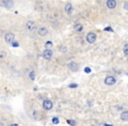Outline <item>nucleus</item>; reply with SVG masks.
<instances>
[{
    "instance_id": "obj_1",
    "label": "nucleus",
    "mask_w": 128,
    "mask_h": 126,
    "mask_svg": "<svg viewBox=\"0 0 128 126\" xmlns=\"http://www.w3.org/2000/svg\"><path fill=\"white\" fill-rule=\"evenodd\" d=\"M96 33H94V32H89V33L87 34V36H86L87 41L90 44L94 43V42L96 41Z\"/></svg>"
},
{
    "instance_id": "obj_2",
    "label": "nucleus",
    "mask_w": 128,
    "mask_h": 126,
    "mask_svg": "<svg viewBox=\"0 0 128 126\" xmlns=\"http://www.w3.org/2000/svg\"><path fill=\"white\" fill-rule=\"evenodd\" d=\"M5 41H6L7 43L12 44L14 41V39H15V36H14V34L12 33V32H7L5 36Z\"/></svg>"
},
{
    "instance_id": "obj_3",
    "label": "nucleus",
    "mask_w": 128,
    "mask_h": 126,
    "mask_svg": "<svg viewBox=\"0 0 128 126\" xmlns=\"http://www.w3.org/2000/svg\"><path fill=\"white\" fill-rule=\"evenodd\" d=\"M104 83L108 86H111V85H113L116 83V79L113 77V76H107L104 80Z\"/></svg>"
},
{
    "instance_id": "obj_4",
    "label": "nucleus",
    "mask_w": 128,
    "mask_h": 126,
    "mask_svg": "<svg viewBox=\"0 0 128 126\" xmlns=\"http://www.w3.org/2000/svg\"><path fill=\"white\" fill-rule=\"evenodd\" d=\"M43 108L46 110H50L53 108V103L50 100H45L43 103Z\"/></svg>"
},
{
    "instance_id": "obj_5",
    "label": "nucleus",
    "mask_w": 128,
    "mask_h": 126,
    "mask_svg": "<svg viewBox=\"0 0 128 126\" xmlns=\"http://www.w3.org/2000/svg\"><path fill=\"white\" fill-rule=\"evenodd\" d=\"M52 55H53V52L50 50V49H47V50L44 51L43 53V58L46 59V60H50L52 58Z\"/></svg>"
},
{
    "instance_id": "obj_6",
    "label": "nucleus",
    "mask_w": 128,
    "mask_h": 126,
    "mask_svg": "<svg viewBox=\"0 0 128 126\" xmlns=\"http://www.w3.org/2000/svg\"><path fill=\"white\" fill-rule=\"evenodd\" d=\"M106 5H107L108 8H110V9H114L115 7H116L117 3H116L115 0H107Z\"/></svg>"
},
{
    "instance_id": "obj_7",
    "label": "nucleus",
    "mask_w": 128,
    "mask_h": 126,
    "mask_svg": "<svg viewBox=\"0 0 128 126\" xmlns=\"http://www.w3.org/2000/svg\"><path fill=\"white\" fill-rule=\"evenodd\" d=\"M35 27H36V25H35V23L33 21L30 20L26 23V28H27L28 30L32 31V30H33V29H35Z\"/></svg>"
},
{
    "instance_id": "obj_8",
    "label": "nucleus",
    "mask_w": 128,
    "mask_h": 126,
    "mask_svg": "<svg viewBox=\"0 0 128 126\" xmlns=\"http://www.w3.org/2000/svg\"><path fill=\"white\" fill-rule=\"evenodd\" d=\"M69 67L70 68V70H72V71H77L78 68H79V67H78L77 63H76V62H70L69 64Z\"/></svg>"
},
{
    "instance_id": "obj_9",
    "label": "nucleus",
    "mask_w": 128,
    "mask_h": 126,
    "mask_svg": "<svg viewBox=\"0 0 128 126\" xmlns=\"http://www.w3.org/2000/svg\"><path fill=\"white\" fill-rule=\"evenodd\" d=\"M3 5H5V7L8 8V9H11L13 6V2H12V0H5L3 2Z\"/></svg>"
},
{
    "instance_id": "obj_10",
    "label": "nucleus",
    "mask_w": 128,
    "mask_h": 126,
    "mask_svg": "<svg viewBox=\"0 0 128 126\" xmlns=\"http://www.w3.org/2000/svg\"><path fill=\"white\" fill-rule=\"evenodd\" d=\"M48 30H47L46 27H40L39 28V30H38V33H39L40 36H46L48 34Z\"/></svg>"
},
{
    "instance_id": "obj_11",
    "label": "nucleus",
    "mask_w": 128,
    "mask_h": 126,
    "mask_svg": "<svg viewBox=\"0 0 128 126\" xmlns=\"http://www.w3.org/2000/svg\"><path fill=\"white\" fill-rule=\"evenodd\" d=\"M120 118L123 121H128V111H123L120 115Z\"/></svg>"
},
{
    "instance_id": "obj_12",
    "label": "nucleus",
    "mask_w": 128,
    "mask_h": 126,
    "mask_svg": "<svg viewBox=\"0 0 128 126\" xmlns=\"http://www.w3.org/2000/svg\"><path fill=\"white\" fill-rule=\"evenodd\" d=\"M72 10H73V8H72L71 4H67V5H65V11H66V12L68 14H70L71 12H72Z\"/></svg>"
},
{
    "instance_id": "obj_13",
    "label": "nucleus",
    "mask_w": 128,
    "mask_h": 126,
    "mask_svg": "<svg viewBox=\"0 0 128 126\" xmlns=\"http://www.w3.org/2000/svg\"><path fill=\"white\" fill-rule=\"evenodd\" d=\"M74 28H75V30H76V32H81V31H82V29H83V26H82V25H81V24H76V25L74 26Z\"/></svg>"
},
{
    "instance_id": "obj_14",
    "label": "nucleus",
    "mask_w": 128,
    "mask_h": 126,
    "mask_svg": "<svg viewBox=\"0 0 128 126\" xmlns=\"http://www.w3.org/2000/svg\"><path fill=\"white\" fill-rule=\"evenodd\" d=\"M53 46V43L51 41H47L46 45H45V47L47 49H51V47Z\"/></svg>"
},
{
    "instance_id": "obj_15",
    "label": "nucleus",
    "mask_w": 128,
    "mask_h": 126,
    "mask_svg": "<svg viewBox=\"0 0 128 126\" xmlns=\"http://www.w3.org/2000/svg\"><path fill=\"white\" fill-rule=\"evenodd\" d=\"M123 51H124V53H125V54L128 55V44H126V45L124 46Z\"/></svg>"
},
{
    "instance_id": "obj_16",
    "label": "nucleus",
    "mask_w": 128,
    "mask_h": 126,
    "mask_svg": "<svg viewBox=\"0 0 128 126\" xmlns=\"http://www.w3.org/2000/svg\"><path fill=\"white\" fill-rule=\"evenodd\" d=\"M67 123H68L69 124H70L71 126H76V121H74V120H68Z\"/></svg>"
},
{
    "instance_id": "obj_17",
    "label": "nucleus",
    "mask_w": 128,
    "mask_h": 126,
    "mask_svg": "<svg viewBox=\"0 0 128 126\" xmlns=\"http://www.w3.org/2000/svg\"><path fill=\"white\" fill-rule=\"evenodd\" d=\"M52 122H53V124H58L60 121H59V119H58L57 117H54V118L52 119Z\"/></svg>"
},
{
    "instance_id": "obj_18",
    "label": "nucleus",
    "mask_w": 128,
    "mask_h": 126,
    "mask_svg": "<svg viewBox=\"0 0 128 126\" xmlns=\"http://www.w3.org/2000/svg\"><path fill=\"white\" fill-rule=\"evenodd\" d=\"M30 78H31V80L32 81H33L35 79V76H34V72L33 71H32L31 73H30Z\"/></svg>"
},
{
    "instance_id": "obj_19",
    "label": "nucleus",
    "mask_w": 128,
    "mask_h": 126,
    "mask_svg": "<svg viewBox=\"0 0 128 126\" xmlns=\"http://www.w3.org/2000/svg\"><path fill=\"white\" fill-rule=\"evenodd\" d=\"M84 72H85V73H87V74H89L90 72H91V69L87 67H85V68H84Z\"/></svg>"
},
{
    "instance_id": "obj_20",
    "label": "nucleus",
    "mask_w": 128,
    "mask_h": 126,
    "mask_svg": "<svg viewBox=\"0 0 128 126\" xmlns=\"http://www.w3.org/2000/svg\"><path fill=\"white\" fill-rule=\"evenodd\" d=\"M77 86H78V85L76 84V83H72V84L69 85V87L71 88V89H75V88H77Z\"/></svg>"
},
{
    "instance_id": "obj_21",
    "label": "nucleus",
    "mask_w": 128,
    "mask_h": 126,
    "mask_svg": "<svg viewBox=\"0 0 128 126\" xmlns=\"http://www.w3.org/2000/svg\"><path fill=\"white\" fill-rule=\"evenodd\" d=\"M104 31H108V32H113L112 28L110 27V26H108V27H105L104 28Z\"/></svg>"
},
{
    "instance_id": "obj_22",
    "label": "nucleus",
    "mask_w": 128,
    "mask_h": 126,
    "mask_svg": "<svg viewBox=\"0 0 128 126\" xmlns=\"http://www.w3.org/2000/svg\"><path fill=\"white\" fill-rule=\"evenodd\" d=\"M12 46H14V47H18V46H19V45H18V43L17 41H14L13 43L12 44Z\"/></svg>"
},
{
    "instance_id": "obj_23",
    "label": "nucleus",
    "mask_w": 128,
    "mask_h": 126,
    "mask_svg": "<svg viewBox=\"0 0 128 126\" xmlns=\"http://www.w3.org/2000/svg\"><path fill=\"white\" fill-rule=\"evenodd\" d=\"M5 52H1V53H0V58H1V59H3V58L5 57Z\"/></svg>"
},
{
    "instance_id": "obj_24",
    "label": "nucleus",
    "mask_w": 128,
    "mask_h": 126,
    "mask_svg": "<svg viewBox=\"0 0 128 126\" xmlns=\"http://www.w3.org/2000/svg\"><path fill=\"white\" fill-rule=\"evenodd\" d=\"M124 8H125V9L127 10V11H128V3H126V4L124 5Z\"/></svg>"
},
{
    "instance_id": "obj_25",
    "label": "nucleus",
    "mask_w": 128,
    "mask_h": 126,
    "mask_svg": "<svg viewBox=\"0 0 128 126\" xmlns=\"http://www.w3.org/2000/svg\"><path fill=\"white\" fill-rule=\"evenodd\" d=\"M104 126H113L112 124H104Z\"/></svg>"
},
{
    "instance_id": "obj_26",
    "label": "nucleus",
    "mask_w": 128,
    "mask_h": 126,
    "mask_svg": "<svg viewBox=\"0 0 128 126\" xmlns=\"http://www.w3.org/2000/svg\"><path fill=\"white\" fill-rule=\"evenodd\" d=\"M11 126H19V125L17 124H11Z\"/></svg>"
},
{
    "instance_id": "obj_27",
    "label": "nucleus",
    "mask_w": 128,
    "mask_h": 126,
    "mask_svg": "<svg viewBox=\"0 0 128 126\" xmlns=\"http://www.w3.org/2000/svg\"><path fill=\"white\" fill-rule=\"evenodd\" d=\"M1 126H4V124H1Z\"/></svg>"
}]
</instances>
